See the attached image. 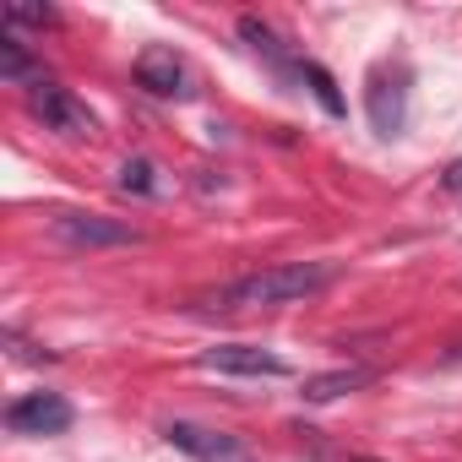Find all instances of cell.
Returning a JSON list of instances; mask_svg holds the SVG:
<instances>
[{"label": "cell", "instance_id": "6da1fadb", "mask_svg": "<svg viewBox=\"0 0 462 462\" xmlns=\"http://www.w3.org/2000/svg\"><path fill=\"white\" fill-rule=\"evenodd\" d=\"M332 283H337L332 262H278V267L245 273L235 283L201 294L196 310H273V305H300V300H310V294H321Z\"/></svg>", "mask_w": 462, "mask_h": 462}, {"label": "cell", "instance_id": "7a4b0ae2", "mask_svg": "<svg viewBox=\"0 0 462 462\" xmlns=\"http://www.w3.org/2000/svg\"><path fill=\"white\" fill-rule=\"evenodd\" d=\"M28 115H33L44 131L66 136V142H88V136L98 131L93 109H88V104H82L71 88H60V82H39V88L28 93Z\"/></svg>", "mask_w": 462, "mask_h": 462}, {"label": "cell", "instance_id": "3957f363", "mask_svg": "<svg viewBox=\"0 0 462 462\" xmlns=\"http://www.w3.org/2000/svg\"><path fill=\"white\" fill-rule=\"evenodd\" d=\"M77 424V408L60 392H23L6 402V430L12 435H66Z\"/></svg>", "mask_w": 462, "mask_h": 462}, {"label": "cell", "instance_id": "277c9868", "mask_svg": "<svg viewBox=\"0 0 462 462\" xmlns=\"http://www.w3.org/2000/svg\"><path fill=\"white\" fill-rule=\"evenodd\" d=\"M163 440H169V446H180V451H185V457H196V462H256V457H251V446H245L240 435H228V430H207V424H190V419L163 424Z\"/></svg>", "mask_w": 462, "mask_h": 462}, {"label": "cell", "instance_id": "5b68a950", "mask_svg": "<svg viewBox=\"0 0 462 462\" xmlns=\"http://www.w3.org/2000/svg\"><path fill=\"white\" fill-rule=\"evenodd\" d=\"M55 235L77 251H104V245H142V228L104 217V212H55Z\"/></svg>", "mask_w": 462, "mask_h": 462}, {"label": "cell", "instance_id": "8992f818", "mask_svg": "<svg viewBox=\"0 0 462 462\" xmlns=\"http://www.w3.org/2000/svg\"><path fill=\"white\" fill-rule=\"evenodd\" d=\"M365 115H370V131H375L381 142L402 136V125H408V77H402V71H370Z\"/></svg>", "mask_w": 462, "mask_h": 462}, {"label": "cell", "instance_id": "52a82bcc", "mask_svg": "<svg viewBox=\"0 0 462 462\" xmlns=\"http://www.w3.org/2000/svg\"><path fill=\"white\" fill-rule=\"evenodd\" d=\"M201 365L217 370V375H245V381H262V375L278 381V375H289V365H283L278 354L256 348V343H217V348L201 354Z\"/></svg>", "mask_w": 462, "mask_h": 462}, {"label": "cell", "instance_id": "ba28073f", "mask_svg": "<svg viewBox=\"0 0 462 462\" xmlns=\"http://www.w3.org/2000/svg\"><path fill=\"white\" fill-rule=\"evenodd\" d=\"M131 77H136V88H147L152 98H185L190 88H185V60L169 50V44H147L142 55H136V66H131Z\"/></svg>", "mask_w": 462, "mask_h": 462}, {"label": "cell", "instance_id": "9c48e42d", "mask_svg": "<svg viewBox=\"0 0 462 462\" xmlns=\"http://www.w3.org/2000/svg\"><path fill=\"white\" fill-rule=\"evenodd\" d=\"M240 39H245V44H251V50H256L278 77H283V82H305V77H300V71H305V60H294V55L283 50V39H278L262 17H240Z\"/></svg>", "mask_w": 462, "mask_h": 462}, {"label": "cell", "instance_id": "30bf717a", "mask_svg": "<svg viewBox=\"0 0 462 462\" xmlns=\"http://www.w3.org/2000/svg\"><path fill=\"white\" fill-rule=\"evenodd\" d=\"M0 82L28 88V93H33L39 82H50V77H44V60H39V55H33V50H28V44L12 33V28L0 33Z\"/></svg>", "mask_w": 462, "mask_h": 462}, {"label": "cell", "instance_id": "8fae6325", "mask_svg": "<svg viewBox=\"0 0 462 462\" xmlns=\"http://www.w3.org/2000/svg\"><path fill=\"white\" fill-rule=\"evenodd\" d=\"M370 381H375V370H365V365H343V370L310 375V381H305V402H332V397L359 392V386H370Z\"/></svg>", "mask_w": 462, "mask_h": 462}, {"label": "cell", "instance_id": "7c38bea8", "mask_svg": "<svg viewBox=\"0 0 462 462\" xmlns=\"http://www.w3.org/2000/svg\"><path fill=\"white\" fill-rule=\"evenodd\" d=\"M300 77H305V88L316 93V104H321L332 120H337V115H348V104H343V93H337V77H332L321 60H305V71H300Z\"/></svg>", "mask_w": 462, "mask_h": 462}, {"label": "cell", "instance_id": "4fadbf2b", "mask_svg": "<svg viewBox=\"0 0 462 462\" xmlns=\"http://www.w3.org/2000/svg\"><path fill=\"white\" fill-rule=\"evenodd\" d=\"M120 190H131V196H158V190H163L158 163H152V158H125V163H120Z\"/></svg>", "mask_w": 462, "mask_h": 462}, {"label": "cell", "instance_id": "5bb4252c", "mask_svg": "<svg viewBox=\"0 0 462 462\" xmlns=\"http://www.w3.org/2000/svg\"><path fill=\"white\" fill-rule=\"evenodd\" d=\"M50 23H60V12L55 6H28V0H6V28L17 33V28H50Z\"/></svg>", "mask_w": 462, "mask_h": 462}, {"label": "cell", "instance_id": "9a60e30c", "mask_svg": "<svg viewBox=\"0 0 462 462\" xmlns=\"http://www.w3.org/2000/svg\"><path fill=\"white\" fill-rule=\"evenodd\" d=\"M440 185H446L451 196H462V158H451V163H446V174H440Z\"/></svg>", "mask_w": 462, "mask_h": 462}, {"label": "cell", "instance_id": "2e32d148", "mask_svg": "<svg viewBox=\"0 0 462 462\" xmlns=\"http://www.w3.org/2000/svg\"><path fill=\"white\" fill-rule=\"evenodd\" d=\"M354 462H375V457H354Z\"/></svg>", "mask_w": 462, "mask_h": 462}]
</instances>
